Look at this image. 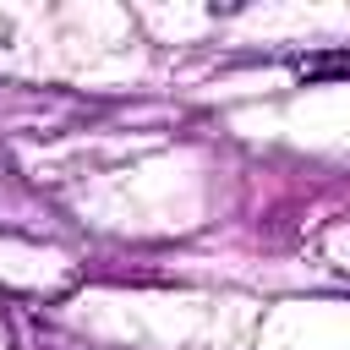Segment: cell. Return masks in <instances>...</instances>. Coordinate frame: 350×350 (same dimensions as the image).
Wrapping results in <instances>:
<instances>
[]
</instances>
